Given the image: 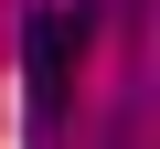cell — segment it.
Listing matches in <instances>:
<instances>
[{
  "label": "cell",
  "mask_w": 160,
  "mask_h": 149,
  "mask_svg": "<svg viewBox=\"0 0 160 149\" xmlns=\"http://www.w3.org/2000/svg\"><path fill=\"white\" fill-rule=\"evenodd\" d=\"M96 11H64V0H32V22H22V74H32V107L53 117L64 85H75V53H86Z\"/></svg>",
  "instance_id": "1"
}]
</instances>
